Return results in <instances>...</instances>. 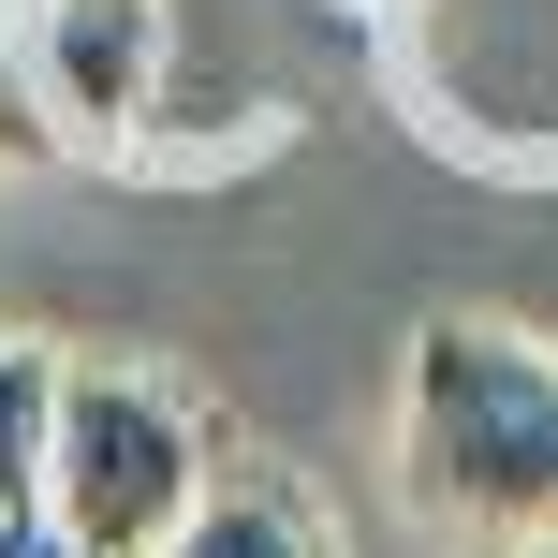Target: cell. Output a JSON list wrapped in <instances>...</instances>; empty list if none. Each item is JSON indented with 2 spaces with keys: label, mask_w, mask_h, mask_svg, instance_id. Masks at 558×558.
Wrapping results in <instances>:
<instances>
[{
  "label": "cell",
  "mask_w": 558,
  "mask_h": 558,
  "mask_svg": "<svg viewBox=\"0 0 558 558\" xmlns=\"http://www.w3.org/2000/svg\"><path fill=\"white\" fill-rule=\"evenodd\" d=\"M397 500L456 558H558V353L441 308L397 353Z\"/></svg>",
  "instance_id": "1"
},
{
  "label": "cell",
  "mask_w": 558,
  "mask_h": 558,
  "mask_svg": "<svg viewBox=\"0 0 558 558\" xmlns=\"http://www.w3.org/2000/svg\"><path fill=\"white\" fill-rule=\"evenodd\" d=\"M206 426L162 367H104L59 353V412H45V530L74 558H162V530L206 500Z\"/></svg>",
  "instance_id": "2"
},
{
  "label": "cell",
  "mask_w": 558,
  "mask_h": 558,
  "mask_svg": "<svg viewBox=\"0 0 558 558\" xmlns=\"http://www.w3.org/2000/svg\"><path fill=\"white\" fill-rule=\"evenodd\" d=\"M45 147H133L177 74V0H0Z\"/></svg>",
  "instance_id": "3"
},
{
  "label": "cell",
  "mask_w": 558,
  "mask_h": 558,
  "mask_svg": "<svg viewBox=\"0 0 558 558\" xmlns=\"http://www.w3.org/2000/svg\"><path fill=\"white\" fill-rule=\"evenodd\" d=\"M397 45H412V88L441 104L456 147L558 162V0H412Z\"/></svg>",
  "instance_id": "4"
},
{
  "label": "cell",
  "mask_w": 558,
  "mask_h": 558,
  "mask_svg": "<svg viewBox=\"0 0 558 558\" xmlns=\"http://www.w3.org/2000/svg\"><path fill=\"white\" fill-rule=\"evenodd\" d=\"M162 558H338V530H324V500H308L294 471L221 456V471H206V500L162 530Z\"/></svg>",
  "instance_id": "5"
},
{
  "label": "cell",
  "mask_w": 558,
  "mask_h": 558,
  "mask_svg": "<svg viewBox=\"0 0 558 558\" xmlns=\"http://www.w3.org/2000/svg\"><path fill=\"white\" fill-rule=\"evenodd\" d=\"M45 412H59V353L0 338V514H45Z\"/></svg>",
  "instance_id": "6"
},
{
  "label": "cell",
  "mask_w": 558,
  "mask_h": 558,
  "mask_svg": "<svg viewBox=\"0 0 558 558\" xmlns=\"http://www.w3.org/2000/svg\"><path fill=\"white\" fill-rule=\"evenodd\" d=\"M0 162H45V118H29V88H15V29H0Z\"/></svg>",
  "instance_id": "7"
},
{
  "label": "cell",
  "mask_w": 558,
  "mask_h": 558,
  "mask_svg": "<svg viewBox=\"0 0 558 558\" xmlns=\"http://www.w3.org/2000/svg\"><path fill=\"white\" fill-rule=\"evenodd\" d=\"M0 558H74V544H59L45 514H0Z\"/></svg>",
  "instance_id": "8"
}]
</instances>
